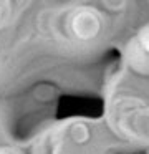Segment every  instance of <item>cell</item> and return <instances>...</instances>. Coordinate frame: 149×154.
<instances>
[{
	"instance_id": "6da1fadb",
	"label": "cell",
	"mask_w": 149,
	"mask_h": 154,
	"mask_svg": "<svg viewBox=\"0 0 149 154\" xmlns=\"http://www.w3.org/2000/svg\"><path fill=\"white\" fill-rule=\"evenodd\" d=\"M101 15L95 8H78L68 18V32L78 42L95 40L101 33Z\"/></svg>"
},
{
	"instance_id": "7a4b0ae2",
	"label": "cell",
	"mask_w": 149,
	"mask_h": 154,
	"mask_svg": "<svg viewBox=\"0 0 149 154\" xmlns=\"http://www.w3.org/2000/svg\"><path fill=\"white\" fill-rule=\"evenodd\" d=\"M136 57H138V60L149 61V30L144 32L138 38V43H136Z\"/></svg>"
},
{
	"instance_id": "3957f363",
	"label": "cell",
	"mask_w": 149,
	"mask_h": 154,
	"mask_svg": "<svg viewBox=\"0 0 149 154\" xmlns=\"http://www.w3.org/2000/svg\"><path fill=\"white\" fill-rule=\"evenodd\" d=\"M8 15H10V7L7 4H0V25L5 23Z\"/></svg>"
},
{
	"instance_id": "277c9868",
	"label": "cell",
	"mask_w": 149,
	"mask_h": 154,
	"mask_svg": "<svg viewBox=\"0 0 149 154\" xmlns=\"http://www.w3.org/2000/svg\"><path fill=\"white\" fill-rule=\"evenodd\" d=\"M0 154H13V152H8V151H3V152H0Z\"/></svg>"
}]
</instances>
